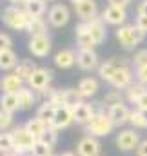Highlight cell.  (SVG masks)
I'll return each mask as SVG.
<instances>
[{
  "label": "cell",
  "instance_id": "1",
  "mask_svg": "<svg viewBox=\"0 0 147 156\" xmlns=\"http://www.w3.org/2000/svg\"><path fill=\"white\" fill-rule=\"evenodd\" d=\"M31 15L26 11V9H20V7H7L2 15V22L11 27V29H16V31H27L29 27V22H31Z\"/></svg>",
  "mask_w": 147,
  "mask_h": 156
},
{
  "label": "cell",
  "instance_id": "2",
  "mask_svg": "<svg viewBox=\"0 0 147 156\" xmlns=\"http://www.w3.org/2000/svg\"><path fill=\"white\" fill-rule=\"evenodd\" d=\"M11 134H13V140H15V153L16 154H31L35 144H37V138L26 131V127H13L11 129Z\"/></svg>",
  "mask_w": 147,
  "mask_h": 156
},
{
  "label": "cell",
  "instance_id": "3",
  "mask_svg": "<svg viewBox=\"0 0 147 156\" xmlns=\"http://www.w3.org/2000/svg\"><path fill=\"white\" fill-rule=\"evenodd\" d=\"M116 38H118V42H120L122 47H125V49H134V47L142 42L144 33H142L136 26H133V24H124V26L118 27Z\"/></svg>",
  "mask_w": 147,
  "mask_h": 156
},
{
  "label": "cell",
  "instance_id": "4",
  "mask_svg": "<svg viewBox=\"0 0 147 156\" xmlns=\"http://www.w3.org/2000/svg\"><path fill=\"white\" fill-rule=\"evenodd\" d=\"M113 129H114V123H113V120L109 118L107 113L95 116L87 125H85V133H87L89 136H95V138L107 136V134H111Z\"/></svg>",
  "mask_w": 147,
  "mask_h": 156
},
{
  "label": "cell",
  "instance_id": "5",
  "mask_svg": "<svg viewBox=\"0 0 147 156\" xmlns=\"http://www.w3.org/2000/svg\"><path fill=\"white\" fill-rule=\"evenodd\" d=\"M140 142H142V140H140V133H138L136 129H124V131H120L118 136H116V145H118V149L124 151V153H129V151L138 149Z\"/></svg>",
  "mask_w": 147,
  "mask_h": 156
},
{
  "label": "cell",
  "instance_id": "6",
  "mask_svg": "<svg viewBox=\"0 0 147 156\" xmlns=\"http://www.w3.org/2000/svg\"><path fill=\"white\" fill-rule=\"evenodd\" d=\"M51 78H53V73H51L49 69H45V67H38L37 71L33 73V76L27 80V83H29V87H31L33 91L42 93L44 89H47V87H49Z\"/></svg>",
  "mask_w": 147,
  "mask_h": 156
},
{
  "label": "cell",
  "instance_id": "7",
  "mask_svg": "<svg viewBox=\"0 0 147 156\" xmlns=\"http://www.w3.org/2000/svg\"><path fill=\"white\" fill-rule=\"evenodd\" d=\"M100 149H102V145H100L98 138L87 134V136H84V138L78 142V145H76V154L78 156H100Z\"/></svg>",
  "mask_w": 147,
  "mask_h": 156
},
{
  "label": "cell",
  "instance_id": "8",
  "mask_svg": "<svg viewBox=\"0 0 147 156\" xmlns=\"http://www.w3.org/2000/svg\"><path fill=\"white\" fill-rule=\"evenodd\" d=\"M102 18H104V22H107L111 26H124V22H125V18H127L125 7L107 5V7L102 11Z\"/></svg>",
  "mask_w": 147,
  "mask_h": 156
},
{
  "label": "cell",
  "instance_id": "9",
  "mask_svg": "<svg viewBox=\"0 0 147 156\" xmlns=\"http://www.w3.org/2000/svg\"><path fill=\"white\" fill-rule=\"evenodd\" d=\"M107 115H109V118L113 120L114 127H116V125H124V123L129 122L131 111H129V107H127L124 102H120V104H113V105L107 107Z\"/></svg>",
  "mask_w": 147,
  "mask_h": 156
},
{
  "label": "cell",
  "instance_id": "10",
  "mask_svg": "<svg viewBox=\"0 0 147 156\" xmlns=\"http://www.w3.org/2000/svg\"><path fill=\"white\" fill-rule=\"evenodd\" d=\"M109 83L114 87V89H127L131 83H133V71H131V67L129 66H124V67H120L113 76H111Z\"/></svg>",
  "mask_w": 147,
  "mask_h": 156
},
{
  "label": "cell",
  "instance_id": "11",
  "mask_svg": "<svg viewBox=\"0 0 147 156\" xmlns=\"http://www.w3.org/2000/svg\"><path fill=\"white\" fill-rule=\"evenodd\" d=\"M29 51L38 56V58H44L49 55L51 51V38L47 35H42V37H31L29 40Z\"/></svg>",
  "mask_w": 147,
  "mask_h": 156
},
{
  "label": "cell",
  "instance_id": "12",
  "mask_svg": "<svg viewBox=\"0 0 147 156\" xmlns=\"http://www.w3.org/2000/svg\"><path fill=\"white\" fill-rule=\"evenodd\" d=\"M69 22V9L64 4H55L49 9V24L55 27H62Z\"/></svg>",
  "mask_w": 147,
  "mask_h": 156
},
{
  "label": "cell",
  "instance_id": "13",
  "mask_svg": "<svg viewBox=\"0 0 147 156\" xmlns=\"http://www.w3.org/2000/svg\"><path fill=\"white\" fill-rule=\"evenodd\" d=\"M74 33H76V44L80 49H93L96 45V42L91 37V31H89V26L87 22H82L74 27Z\"/></svg>",
  "mask_w": 147,
  "mask_h": 156
},
{
  "label": "cell",
  "instance_id": "14",
  "mask_svg": "<svg viewBox=\"0 0 147 156\" xmlns=\"http://www.w3.org/2000/svg\"><path fill=\"white\" fill-rule=\"evenodd\" d=\"M76 66L84 71H91L98 66V56L93 49H80L76 55Z\"/></svg>",
  "mask_w": 147,
  "mask_h": 156
},
{
  "label": "cell",
  "instance_id": "15",
  "mask_svg": "<svg viewBox=\"0 0 147 156\" xmlns=\"http://www.w3.org/2000/svg\"><path fill=\"white\" fill-rule=\"evenodd\" d=\"M73 122H74L73 107L64 105V107H58V109H56V116L53 120V127L58 129V131H62V129H67Z\"/></svg>",
  "mask_w": 147,
  "mask_h": 156
},
{
  "label": "cell",
  "instance_id": "16",
  "mask_svg": "<svg viewBox=\"0 0 147 156\" xmlns=\"http://www.w3.org/2000/svg\"><path fill=\"white\" fill-rule=\"evenodd\" d=\"M124 66H127V62L125 60H122V58H113V60H106L100 67H98V75L100 78H104L106 82H109L111 76L120 69V67H124Z\"/></svg>",
  "mask_w": 147,
  "mask_h": 156
},
{
  "label": "cell",
  "instance_id": "17",
  "mask_svg": "<svg viewBox=\"0 0 147 156\" xmlns=\"http://www.w3.org/2000/svg\"><path fill=\"white\" fill-rule=\"evenodd\" d=\"M74 9H76V15L84 22H91L93 18H96V2L95 0H84Z\"/></svg>",
  "mask_w": 147,
  "mask_h": 156
},
{
  "label": "cell",
  "instance_id": "18",
  "mask_svg": "<svg viewBox=\"0 0 147 156\" xmlns=\"http://www.w3.org/2000/svg\"><path fill=\"white\" fill-rule=\"evenodd\" d=\"M0 87H2L4 93H18L24 87V80L16 73H11V75H5L0 80Z\"/></svg>",
  "mask_w": 147,
  "mask_h": 156
},
{
  "label": "cell",
  "instance_id": "19",
  "mask_svg": "<svg viewBox=\"0 0 147 156\" xmlns=\"http://www.w3.org/2000/svg\"><path fill=\"white\" fill-rule=\"evenodd\" d=\"M55 64L60 69H71L76 64V55L73 49H62L55 55Z\"/></svg>",
  "mask_w": 147,
  "mask_h": 156
},
{
  "label": "cell",
  "instance_id": "20",
  "mask_svg": "<svg viewBox=\"0 0 147 156\" xmlns=\"http://www.w3.org/2000/svg\"><path fill=\"white\" fill-rule=\"evenodd\" d=\"M87 26H89V31H91V37L93 40L96 42V45L98 44H102L104 40H106V26H104V18L102 16H96V18H93L91 22H87Z\"/></svg>",
  "mask_w": 147,
  "mask_h": 156
},
{
  "label": "cell",
  "instance_id": "21",
  "mask_svg": "<svg viewBox=\"0 0 147 156\" xmlns=\"http://www.w3.org/2000/svg\"><path fill=\"white\" fill-rule=\"evenodd\" d=\"M73 116H74V122H76V123H80V125L85 127V125L93 120L91 109H89V104H84V102L76 104V105L73 107Z\"/></svg>",
  "mask_w": 147,
  "mask_h": 156
},
{
  "label": "cell",
  "instance_id": "22",
  "mask_svg": "<svg viewBox=\"0 0 147 156\" xmlns=\"http://www.w3.org/2000/svg\"><path fill=\"white\" fill-rule=\"evenodd\" d=\"M76 89H78V93L82 94V98H91V96H95V94L98 93V82L91 76L82 78Z\"/></svg>",
  "mask_w": 147,
  "mask_h": 156
},
{
  "label": "cell",
  "instance_id": "23",
  "mask_svg": "<svg viewBox=\"0 0 147 156\" xmlns=\"http://www.w3.org/2000/svg\"><path fill=\"white\" fill-rule=\"evenodd\" d=\"M16 96H18V109H20V111H29V109L35 105V102H37L35 93H33L31 89H26V87H22V89L16 93Z\"/></svg>",
  "mask_w": 147,
  "mask_h": 156
},
{
  "label": "cell",
  "instance_id": "24",
  "mask_svg": "<svg viewBox=\"0 0 147 156\" xmlns=\"http://www.w3.org/2000/svg\"><path fill=\"white\" fill-rule=\"evenodd\" d=\"M38 67L33 60H20V62L16 64V67H15V73L22 78L24 82H27L29 78L33 76V73H35Z\"/></svg>",
  "mask_w": 147,
  "mask_h": 156
},
{
  "label": "cell",
  "instance_id": "25",
  "mask_svg": "<svg viewBox=\"0 0 147 156\" xmlns=\"http://www.w3.org/2000/svg\"><path fill=\"white\" fill-rule=\"evenodd\" d=\"M56 109H58V107H55L51 102H44V104L38 107L37 118H40L42 122H45L47 125H53V120L56 116Z\"/></svg>",
  "mask_w": 147,
  "mask_h": 156
},
{
  "label": "cell",
  "instance_id": "26",
  "mask_svg": "<svg viewBox=\"0 0 147 156\" xmlns=\"http://www.w3.org/2000/svg\"><path fill=\"white\" fill-rule=\"evenodd\" d=\"M0 109L7 111V113H15L18 111V96L16 93H2L0 96Z\"/></svg>",
  "mask_w": 147,
  "mask_h": 156
},
{
  "label": "cell",
  "instance_id": "27",
  "mask_svg": "<svg viewBox=\"0 0 147 156\" xmlns=\"http://www.w3.org/2000/svg\"><path fill=\"white\" fill-rule=\"evenodd\" d=\"M16 64H18V60H16V53L15 51H11V49L0 51V71L15 69Z\"/></svg>",
  "mask_w": 147,
  "mask_h": 156
},
{
  "label": "cell",
  "instance_id": "28",
  "mask_svg": "<svg viewBox=\"0 0 147 156\" xmlns=\"http://www.w3.org/2000/svg\"><path fill=\"white\" fill-rule=\"evenodd\" d=\"M24 127H26V131H29V133H31V134H33V136L38 140V138L42 136V133H44V131H45L49 125H47L45 122H42L40 118L35 116V118H31V120H27Z\"/></svg>",
  "mask_w": 147,
  "mask_h": 156
},
{
  "label": "cell",
  "instance_id": "29",
  "mask_svg": "<svg viewBox=\"0 0 147 156\" xmlns=\"http://www.w3.org/2000/svg\"><path fill=\"white\" fill-rule=\"evenodd\" d=\"M15 153V140L11 131H4L0 133V154H9Z\"/></svg>",
  "mask_w": 147,
  "mask_h": 156
},
{
  "label": "cell",
  "instance_id": "30",
  "mask_svg": "<svg viewBox=\"0 0 147 156\" xmlns=\"http://www.w3.org/2000/svg\"><path fill=\"white\" fill-rule=\"evenodd\" d=\"M27 33H29L31 37H42V35H47V24L44 22V18H31L29 27H27Z\"/></svg>",
  "mask_w": 147,
  "mask_h": 156
},
{
  "label": "cell",
  "instance_id": "31",
  "mask_svg": "<svg viewBox=\"0 0 147 156\" xmlns=\"http://www.w3.org/2000/svg\"><path fill=\"white\" fill-rule=\"evenodd\" d=\"M125 91H127L125 98H127L131 104H136V102H138V98L145 93L147 89H145V85H144V83H140V82H138V83H131Z\"/></svg>",
  "mask_w": 147,
  "mask_h": 156
},
{
  "label": "cell",
  "instance_id": "32",
  "mask_svg": "<svg viewBox=\"0 0 147 156\" xmlns=\"http://www.w3.org/2000/svg\"><path fill=\"white\" fill-rule=\"evenodd\" d=\"M26 11L33 18H42V15L45 13V2L44 0H31L26 4Z\"/></svg>",
  "mask_w": 147,
  "mask_h": 156
},
{
  "label": "cell",
  "instance_id": "33",
  "mask_svg": "<svg viewBox=\"0 0 147 156\" xmlns=\"http://www.w3.org/2000/svg\"><path fill=\"white\" fill-rule=\"evenodd\" d=\"M129 123L133 125V129H147V113H142L138 109L131 111Z\"/></svg>",
  "mask_w": 147,
  "mask_h": 156
},
{
  "label": "cell",
  "instance_id": "34",
  "mask_svg": "<svg viewBox=\"0 0 147 156\" xmlns=\"http://www.w3.org/2000/svg\"><path fill=\"white\" fill-rule=\"evenodd\" d=\"M38 140L44 142V144H47L49 147H55V144L58 142V129H55L53 125H49V127L42 133V136H40Z\"/></svg>",
  "mask_w": 147,
  "mask_h": 156
},
{
  "label": "cell",
  "instance_id": "35",
  "mask_svg": "<svg viewBox=\"0 0 147 156\" xmlns=\"http://www.w3.org/2000/svg\"><path fill=\"white\" fill-rule=\"evenodd\" d=\"M51 154H53V147H49L47 144L37 140V144L31 151V156H51Z\"/></svg>",
  "mask_w": 147,
  "mask_h": 156
},
{
  "label": "cell",
  "instance_id": "36",
  "mask_svg": "<svg viewBox=\"0 0 147 156\" xmlns=\"http://www.w3.org/2000/svg\"><path fill=\"white\" fill-rule=\"evenodd\" d=\"M80 102H82V94L78 93V89H66V105L67 107H74Z\"/></svg>",
  "mask_w": 147,
  "mask_h": 156
},
{
  "label": "cell",
  "instance_id": "37",
  "mask_svg": "<svg viewBox=\"0 0 147 156\" xmlns=\"http://www.w3.org/2000/svg\"><path fill=\"white\" fill-rule=\"evenodd\" d=\"M11 127H13V115L0 109V131L4 133V131H9Z\"/></svg>",
  "mask_w": 147,
  "mask_h": 156
},
{
  "label": "cell",
  "instance_id": "38",
  "mask_svg": "<svg viewBox=\"0 0 147 156\" xmlns=\"http://www.w3.org/2000/svg\"><path fill=\"white\" fill-rule=\"evenodd\" d=\"M47 102H51L55 107H64V105H66V89H56L55 94H53Z\"/></svg>",
  "mask_w": 147,
  "mask_h": 156
},
{
  "label": "cell",
  "instance_id": "39",
  "mask_svg": "<svg viewBox=\"0 0 147 156\" xmlns=\"http://www.w3.org/2000/svg\"><path fill=\"white\" fill-rule=\"evenodd\" d=\"M120 102H124V96H122V93H120V89H113L111 93L106 94V104H120Z\"/></svg>",
  "mask_w": 147,
  "mask_h": 156
},
{
  "label": "cell",
  "instance_id": "40",
  "mask_svg": "<svg viewBox=\"0 0 147 156\" xmlns=\"http://www.w3.org/2000/svg\"><path fill=\"white\" fill-rule=\"evenodd\" d=\"M133 64L136 66V69H138V67H145L147 66V49H142V51H138V53L134 55Z\"/></svg>",
  "mask_w": 147,
  "mask_h": 156
},
{
  "label": "cell",
  "instance_id": "41",
  "mask_svg": "<svg viewBox=\"0 0 147 156\" xmlns=\"http://www.w3.org/2000/svg\"><path fill=\"white\" fill-rule=\"evenodd\" d=\"M89 109H91V115H93V118L106 113V109H104V105H102L100 102H91V104H89Z\"/></svg>",
  "mask_w": 147,
  "mask_h": 156
},
{
  "label": "cell",
  "instance_id": "42",
  "mask_svg": "<svg viewBox=\"0 0 147 156\" xmlns=\"http://www.w3.org/2000/svg\"><path fill=\"white\" fill-rule=\"evenodd\" d=\"M11 49V37L5 33H0V51Z\"/></svg>",
  "mask_w": 147,
  "mask_h": 156
},
{
  "label": "cell",
  "instance_id": "43",
  "mask_svg": "<svg viewBox=\"0 0 147 156\" xmlns=\"http://www.w3.org/2000/svg\"><path fill=\"white\" fill-rule=\"evenodd\" d=\"M134 105H136V109H138V111L147 113V91L142 94V96H140V98H138V102H136Z\"/></svg>",
  "mask_w": 147,
  "mask_h": 156
},
{
  "label": "cell",
  "instance_id": "44",
  "mask_svg": "<svg viewBox=\"0 0 147 156\" xmlns=\"http://www.w3.org/2000/svg\"><path fill=\"white\" fill-rule=\"evenodd\" d=\"M134 26H136V27H138L144 35H145V33H147V16H138Z\"/></svg>",
  "mask_w": 147,
  "mask_h": 156
},
{
  "label": "cell",
  "instance_id": "45",
  "mask_svg": "<svg viewBox=\"0 0 147 156\" xmlns=\"http://www.w3.org/2000/svg\"><path fill=\"white\" fill-rule=\"evenodd\" d=\"M136 78L140 83H147V66L145 67H138L136 69Z\"/></svg>",
  "mask_w": 147,
  "mask_h": 156
},
{
  "label": "cell",
  "instance_id": "46",
  "mask_svg": "<svg viewBox=\"0 0 147 156\" xmlns=\"http://www.w3.org/2000/svg\"><path fill=\"white\" fill-rule=\"evenodd\" d=\"M136 154L138 156H147V140H142L138 149H136Z\"/></svg>",
  "mask_w": 147,
  "mask_h": 156
},
{
  "label": "cell",
  "instance_id": "47",
  "mask_svg": "<svg viewBox=\"0 0 147 156\" xmlns=\"http://www.w3.org/2000/svg\"><path fill=\"white\" fill-rule=\"evenodd\" d=\"M131 0H109V5H118V7H127Z\"/></svg>",
  "mask_w": 147,
  "mask_h": 156
},
{
  "label": "cell",
  "instance_id": "48",
  "mask_svg": "<svg viewBox=\"0 0 147 156\" xmlns=\"http://www.w3.org/2000/svg\"><path fill=\"white\" fill-rule=\"evenodd\" d=\"M138 16H147V0H144L138 5Z\"/></svg>",
  "mask_w": 147,
  "mask_h": 156
},
{
  "label": "cell",
  "instance_id": "49",
  "mask_svg": "<svg viewBox=\"0 0 147 156\" xmlns=\"http://www.w3.org/2000/svg\"><path fill=\"white\" fill-rule=\"evenodd\" d=\"M56 156H76L73 153V151H64V153H60V154H56Z\"/></svg>",
  "mask_w": 147,
  "mask_h": 156
},
{
  "label": "cell",
  "instance_id": "50",
  "mask_svg": "<svg viewBox=\"0 0 147 156\" xmlns=\"http://www.w3.org/2000/svg\"><path fill=\"white\" fill-rule=\"evenodd\" d=\"M71 2H73V5H74V7H76V5H78L80 2H84V0H71Z\"/></svg>",
  "mask_w": 147,
  "mask_h": 156
},
{
  "label": "cell",
  "instance_id": "51",
  "mask_svg": "<svg viewBox=\"0 0 147 156\" xmlns=\"http://www.w3.org/2000/svg\"><path fill=\"white\" fill-rule=\"evenodd\" d=\"M2 156H22V154H16V153H9V154H2Z\"/></svg>",
  "mask_w": 147,
  "mask_h": 156
},
{
  "label": "cell",
  "instance_id": "52",
  "mask_svg": "<svg viewBox=\"0 0 147 156\" xmlns=\"http://www.w3.org/2000/svg\"><path fill=\"white\" fill-rule=\"evenodd\" d=\"M9 2H13V4H18V2H22V0H9Z\"/></svg>",
  "mask_w": 147,
  "mask_h": 156
},
{
  "label": "cell",
  "instance_id": "53",
  "mask_svg": "<svg viewBox=\"0 0 147 156\" xmlns=\"http://www.w3.org/2000/svg\"><path fill=\"white\" fill-rule=\"evenodd\" d=\"M22 2H26V4H27V2H31V0H22Z\"/></svg>",
  "mask_w": 147,
  "mask_h": 156
},
{
  "label": "cell",
  "instance_id": "54",
  "mask_svg": "<svg viewBox=\"0 0 147 156\" xmlns=\"http://www.w3.org/2000/svg\"><path fill=\"white\" fill-rule=\"evenodd\" d=\"M22 156H31V154H22Z\"/></svg>",
  "mask_w": 147,
  "mask_h": 156
},
{
  "label": "cell",
  "instance_id": "55",
  "mask_svg": "<svg viewBox=\"0 0 147 156\" xmlns=\"http://www.w3.org/2000/svg\"><path fill=\"white\" fill-rule=\"evenodd\" d=\"M51 156H56V154H51Z\"/></svg>",
  "mask_w": 147,
  "mask_h": 156
}]
</instances>
